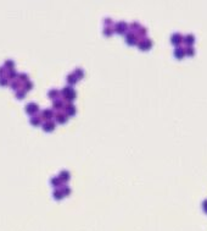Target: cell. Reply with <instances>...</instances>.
<instances>
[{"label":"cell","instance_id":"6da1fadb","mask_svg":"<svg viewBox=\"0 0 207 231\" xmlns=\"http://www.w3.org/2000/svg\"><path fill=\"white\" fill-rule=\"evenodd\" d=\"M26 110H27L28 114H34V113L38 111V105L34 104V103H29L28 105L26 106Z\"/></svg>","mask_w":207,"mask_h":231},{"label":"cell","instance_id":"7a4b0ae2","mask_svg":"<svg viewBox=\"0 0 207 231\" xmlns=\"http://www.w3.org/2000/svg\"><path fill=\"white\" fill-rule=\"evenodd\" d=\"M62 94H64V97H66L67 99H72L74 98V92L70 88H65L64 91H62Z\"/></svg>","mask_w":207,"mask_h":231},{"label":"cell","instance_id":"3957f363","mask_svg":"<svg viewBox=\"0 0 207 231\" xmlns=\"http://www.w3.org/2000/svg\"><path fill=\"white\" fill-rule=\"evenodd\" d=\"M183 40V38L179 36V35H174L173 37H172V42H173V44H176V45H178L179 43H180Z\"/></svg>","mask_w":207,"mask_h":231},{"label":"cell","instance_id":"277c9868","mask_svg":"<svg viewBox=\"0 0 207 231\" xmlns=\"http://www.w3.org/2000/svg\"><path fill=\"white\" fill-rule=\"evenodd\" d=\"M43 128L45 131H51V130H54V124L51 121H49V122H45V124L43 125Z\"/></svg>","mask_w":207,"mask_h":231},{"label":"cell","instance_id":"5b68a950","mask_svg":"<svg viewBox=\"0 0 207 231\" xmlns=\"http://www.w3.org/2000/svg\"><path fill=\"white\" fill-rule=\"evenodd\" d=\"M184 40H185V43H186V44H188V45H191L192 43H194V40H195V38H194V37H192V36L190 35V36H186V37L184 38Z\"/></svg>","mask_w":207,"mask_h":231},{"label":"cell","instance_id":"8992f818","mask_svg":"<svg viewBox=\"0 0 207 231\" xmlns=\"http://www.w3.org/2000/svg\"><path fill=\"white\" fill-rule=\"evenodd\" d=\"M174 53H176V58H178V59H182L184 56V54H185V51L183 49H176Z\"/></svg>","mask_w":207,"mask_h":231},{"label":"cell","instance_id":"52a82bcc","mask_svg":"<svg viewBox=\"0 0 207 231\" xmlns=\"http://www.w3.org/2000/svg\"><path fill=\"white\" fill-rule=\"evenodd\" d=\"M51 116H52V111H51V110H44V111H43V118L50 119Z\"/></svg>","mask_w":207,"mask_h":231},{"label":"cell","instance_id":"ba28073f","mask_svg":"<svg viewBox=\"0 0 207 231\" xmlns=\"http://www.w3.org/2000/svg\"><path fill=\"white\" fill-rule=\"evenodd\" d=\"M67 80H68V82H70L71 85H73V83L76 82V76H74V75L72 73V75H70V76L67 77Z\"/></svg>","mask_w":207,"mask_h":231},{"label":"cell","instance_id":"9c48e42d","mask_svg":"<svg viewBox=\"0 0 207 231\" xmlns=\"http://www.w3.org/2000/svg\"><path fill=\"white\" fill-rule=\"evenodd\" d=\"M60 177H61V180H67L68 177H70V175H68V173H66V171H62Z\"/></svg>","mask_w":207,"mask_h":231},{"label":"cell","instance_id":"30bf717a","mask_svg":"<svg viewBox=\"0 0 207 231\" xmlns=\"http://www.w3.org/2000/svg\"><path fill=\"white\" fill-rule=\"evenodd\" d=\"M31 122H32V125H39L40 119L39 118H32L31 119Z\"/></svg>","mask_w":207,"mask_h":231},{"label":"cell","instance_id":"8fae6325","mask_svg":"<svg viewBox=\"0 0 207 231\" xmlns=\"http://www.w3.org/2000/svg\"><path fill=\"white\" fill-rule=\"evenodd\" d=\"M51 183L54 186H59L60 185V179H57V177H54L52 180H51Z\"/></svg>","mask_w":207,"mask_h":231},{"label":"cell","instance_id":"7c38bea8","mask_svg":"<svg viewBox=\"0 0 207 231\" xmlns=\"http://www.w3.org/2000/svg\"><path fill=\"white\" fill-rule=\"evenodd\" d=\"M57 120L60 121V124H64V122L66 121V116H64V115H59V116H57Z\"/></svg>","mask_w":207,"mask_h":231},{"label":"cell","instance_id":"4fadbf2b","mask_svg":"<svg viewBox=\"0 0 207 231\" xmlns=\"http://www.w3.org/2000/svg\"><path fill=\"white\" fill-rule=\"evenodd\" d=\"M67 110H68V114H70V115H73L74 114V108L72 105H68L67 106Z\"/></svg>","mask_w":207,"mask_h":231},{"label":"cell","instance_id":"5bb4252c","mask_svg":"<svg viewBox=\"0 0 207 231\" xmlns=\"http://www.w3.org/2000/svg\"><path fill=\"white\" fill-rule=\"evenodd\" d=\"M54 197H55V198H61V197H62V193L59 191V189H56V191H55V193H54Z\"/></svg>","mask_w":207,"mask_h":231},{"label":"cell","instance_id":"9a60e30c","mask_svg":"<svg viewBox=\"0 0 207 231\" xmlns=\"http://www.w3.org/2000/svg\"><path fill=\"white\" fill-rule=\"evenodd\" d=\"M186 54H188V55H194V49H192V48H188V49H186V51H185Z\"/></svg>","mask_w":207,"mask_h":231},{"label":"cell","instance_id":"2e32d148","mask_svg":"<svg viewBox=\"0 0 207 231\" xmlns=\"http://www.w3.org/2000/svg\"><path fill=\"white\" fill-rule=\"evenodd\" d=\"M54 106H55V108H61V106H62L61 101H60V100H55V103H54Z\"/></svg>","mask_w":207,"mask_h":231},{"label":"cell","instance_id":"e0dca14e","mask_svg":"<svg viewBox=\"0 0 207 231\" xmlns=\"http://www.w3.org/2000/svg\"><path fill=\"white\" fill-rule=\"evenodd\" d=\"M56 96H57V92H56V91H50V93H49V97H50V98L56 97Z\"/></svg>","mask_w":207,"mask_h":231},{"label":"cell","instance_id":"ac0fdd59","mask_svg":"<svg viewBox=\"0 0 207 231\" xmlns=\"http://www.w3.org/2000/svg\"><path fill=\"white\" fill-rule=\"evenodd\" d=\"M6 82H8V80H6V78H1V80H0V85H1V86H5Z\"/></svg>","mask_w":207,"mask_h":231},{"label":"cell","instance_id":"d6986e66","mask_svg":"<svg viewBox=\"0 0 207 231\" xmlns=\"http://www.w3.org/2000/svg\"><path fill=\"white\" fill-rule=\"evenodd\" d=\"M6 66H8V67H12V61H6Z\"/></svg>","mask_w":207,"mask_h":231},{"label":"cell","instance_id":"ffe728a7","mask_svg":"<svg viewBox=\"0 0 207 231\" xmlns=\"http://www.w3.org/2000/svg\"><path fill=\"white\" fill-rule=\"evenodd\" d=\"M27 85H26V88L27 89H29V88H32V85H31V82H26Z\"/></svg>","mask_w":207,"mask_h":231},{"label":"cell","instance_id":"44dd1931","mask_svg":"<svg viewBox=\"0 0 207 231\" xmlns=\"http://www.w3.org/2000/svg\"><path fill=\"white\" fill-rule=\"evenodd\" d=\"M15 73H16L15 71H10V77H15V76H16Z\"/></svg>","mask_w":207,"mask_h":231},{"label":"cell","instance_id":"7402d4cb","mask_svg":"<svg viewBox=\"0 0 207 231\" xmlns=\"http://www.w3.org/2000/svg\"><path fill=\"white\" fill-rule=\"evenodd\" d=\"M1 72H3V69H0V75H3Z\"/></svg>","mask_w":207,"mask_h":231}]
</instances>
